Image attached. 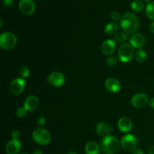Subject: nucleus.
I'll use <instances>...</instances> for the list:
<instances>
[{
	"label": "nucleus",
	"mask_w": 154,
	"mask_h": 154,
	"mask_svg": "<svg viewBox=\"0 0 154 154\" xmlns=\"http://www.w3.org/2000/svg\"><path fill=\"white\" fill-rule=\"evenodd\" d=\"M37 123L39 126H43L46 124V119L44 117H38V119L37 120Z\"/></svg>",
	"instance_id": "obj_29"
},
{
	"label": "nucleus",
	"mask_w": 154,
	"mask_h": 154,
	"mask_svg": "<svg viewBox=\"0 0 154 154\" xmlns=\"http://www.w3.org/2000/svg\"><path fill=\"white\" fill-rule=\"evenodd\" d=\"M146 14L149 19L154 21V1L150 2L146 7Z\"/></svg>",
	"instance_id": "obj_23"
},
{
	"label": "nucleus",
	"mask_w": 154,
	"mask_h": 154,
	"mask_svg": "<svg viewBox=\"0 0 154 154\" xmlns=\"http://www.w3.org/2000/svg\"><path fill=\"white\" fill-rule=\"evenodd\" d=\"M117 126L121 132H124V133H128L132 129L133 124L130 119L126 117H123L119 119L118 122H117Z\"/></svg>",
	"instance_id": "obj_15"
},
{
	"label": "nucleus",
	"mask_w": 154,
	"mask_h": 154,
	"mask_svg": "<svg viewBox=\"0 0 154 154\" xmlns=\"http://www.w3.org/2000/svg\"><path fill=\"white\" fill-rule=\"evenodd\" d=\"M149 101H150V99H149L148 96L146 93H136L132 96V99H131V104L135 108H141L146 106L147 103H149Z\"/></svg>",
	"instance_id": "obj_9"
},
{
	"label": "nucleus",
	"mask_w": 154,
	"mask_h": 154,
	"mask_svg": "<svg viewBox=\"0 0 154 154\" xmlns=\"http://www.w3.org/2000/svg\"><path fill=\"white\" fill-rule=\"evenodd\" d=\"M120 141L117 137L107 135L102 138L99 147L102 151L105 154H114L120 150Z\"/></svg>",
	"instance_id": "obj_2"
},
{
	"label": "nucleus",
	"mask_w": 154,
	"mask_h": 154,
	"mask_svg": "<svg viewBox=\"0 0 154 154\" xmlns=\"http://www.w3.org/2000/svg\"><path fill=\"white\" fill-rule=\"evenodd\" d=\"M110 17H111V20H113L114 21H118V20H121V17L122 16L120 15V14L119 13L118 11H113L111 13V15H110Z\"/></svg>",
	"instance_id": "obj_27"
},
{
	"label": "nucleus",
	"mask_w": 154,
	"mask_h": 154,
	"mask_svg": "<svg viewBox=\"0 0 154 154\" xmlns=\"http://www.w3.org/2000/svg\"><path fill=\"white\" fill-rule=\"evenodd\" d=\"M100 147L93 141H88L85 145L86 154H99Z\"/></svg>",
	"instance_id": "obj_18"
},
{
	"label": "nucleus",
	"mask_w": 154,
	"mask_h": 154,
	"mask_svg": "<svg viewBox=\"0 0 154 154\" xmlns=\"http://www.w3.org/2000/svg\"><path fill=\"white\" fill-rule=\"evenodd\" d=\"M96 133L102 137L107 136V135H111V134L113 132L112 126H110L109 124L104 122L98 123L96 128Z\"/></svg>",
	"instance_id": "obj_17"
},
{
	"label": "nucleus",
	"mask_w": 154,
	"mask_h": 154,
	"mask_svg": "<svg viewBox=\"0 0 154 154\" xmlns=\"http://www.w3.org/2000/svg\"><path fill=\"white\" fill-rule=\"evenodd\" d=\"M117 63H118L117 58L116 57H113V56L108 57L106 60V64L109 67H115L117 65Z\"/></svg>",
	"instance_id": "obj_25"
},
{
	"label": "nucleus",
	"mask_w": 154,
	"mask_h": 154,
	"mask_svg": "<svg viewBox=\"0 0 154 154\" xmlns=\"http://www.w3.org/2000/svg\"><path fill=\"white\" fill-rule=\"evenodd\" d=\"M143 2H144L149 3V2H151V0H143Z\"/></svg>",
	"instance_id": "obj_37"
},
{
	"label": "nucleus",
	"mask_w": 154,
	"mask_h": 154,
	"mask_svg": "<svg viewBox=\"0 0 154 154\" xmlns=\"http://www.w3.org/2000/svg\"><path fill=\"white\" fill-rule=\"evenodd\" d=\"M33 154H43V152L40 149H36L33 151Z\"/></svg>",
	"instance_id": "obj_34"
},
{
	"label": "nucleus",
	"mask_w": 154,
	"mask_h": 154,
	"mask_svg": "<svg viewBox=\"0 0 154 154\" xmlns=\"http://www.w3.org/2000/svg\"><path fill=\"white\" fill-rule=\"evenodd\" d=\"M22 144L19 140L11 139L5 146V152L7 154H17L20 151Z\"/></svg>",
	"instance_id": "obj_13"
},
{
	"label": "nucleus",
	"mask_w": 154,
	"mask_h": 154,
	"mask_svg": "<svg viewBox=\"0 0 154 154\" xmlns=\"http://www.w3.org/2000/svg\"><path fill=\"white\" fill-rule=\"evenodd\" d=\"M26 81L22 78H17L14 79L9 85L10 92L14 96H18L21 94L25 90Z\"/></svg>",
	"instance_id": "obj_7"
},
{
	"label": "nucleus",
	"mask_w": 154,
	"mask_h": 154,
	"mask_svg": "<svg viewBox=\"0 0 154 154\" xmlns=\"http://www.w3.org/2000/svg\"><path fill=\"white\" fill-rule=\"evenodd\" d=\"M119 31V25L115 22H111L107 24L105 27V32L108 35H115Z\"/></svg>",
	"instance_id": "obj_19"
},
{
	"label": "nucleus",
	"mask_w": 154,
	"mask_h": 154,
	"mask_svg": "<svg viewBox=\"0 0 154 154\" xmlns=\"http://www.w3.org/2000/svg\"><path fill=\"white\" fill-rule=\"evenodd\" d=\"M134 48L130 44H123L119 48L118 57L122 63H129L134 57Z\"/></svg>",
	"instance_id": "obj_5"
},
{
	"label": "nucleus",
	"mask_w": 154,
	"mask_h": 154,
	"mask_svg": "<svg viewBox=\"0 0 154 154\" xmlns=\"http://www.w3.org/2000/svg\"><path fill=\"white\" fill-rule=\"evenodd\" d=\"M105 87L109 92L113 93H118L121 90V83L114 78H110L105 81Z\"/></svg>",
	"instance_id": "obj_14"
},
{
	"label": "nucleus",
	"mask_w": 154,
	"mask_h": 154,
	"mask_svg": "<svg viewBox=\"0 0 154 154\" xmlns=\"http://www.w3.org/2000/svg\"><path fill=\"white\" fill-rule=\"evenodd\" d=\"M32 138L35 142L40 145H47L51 142V136L48 130L39 127L32 132Z\"/></svg>",
	"instance_id": "obj_4"
},
{
	"label": "nucleus",
	"mask_w": 154,
	"mask_h": 154,
	"mask_svg": "<svg viewBox=\"0 0 154 154\" xmlns=\"http://www.w3.org/2000/svg\"><path fill=\"white\" fill-rule=\"evenodd\" d=\"M149 154H154V145L152 146L149 150Z\"/></svg>",
	"instance_id": "obj_35"
},
{
	"label": "nucleus",
	"mask_w": 154,
	"mask_h": 154,
	"mask_svg": "<svg viewBox=\"0 0 154 154\" xmlns=\"http://www.w3.org/2000/svg\"><path fill=\"white\" fill-rule=\"evenodd\" d=\"M146 43V38L141 33H135L129 38V44L136 49H141Z\"/></svg>",
	"instance_id": "obj_11"
},
{
	"label": "nucleus",
	"mask_w": 154,
	"mask_h": 154,
	"mask_svg": "<svg viewBox=\"0 0 154 154\" xmlns=\"http://www.w3.org/2000/svg\"><path fill=\"white\" fill-rule=\"evenodd\" d=\"M147 53H146L145 51H144L143 49H138V51L135 52V60H136L137 62L138 63H144V61L147 59Z\"/></svg>",
	"instance_id": "obj_21"
},
{
	"label": "nucleus",
	"mask_w": 154,
	"mask_h": 154,
	"mask_svg": "<svg viewBox=\"0 0 154 154\" xmlns=\"http://www.w3.org/2000/svg\"><path fill=\"white\" fill-rule=\"evenodd\" d=\"M3 5L6 8H10L14 5V0H3Z\"/></svg>",
	"instance_id": "obj_28"
},
{
	"label": "nucleus",
	"mask_w": 154,
	"mask_h": 154,
	"mask_svg": "<svg viewBox=\"0 0 154 154\" xmlns=\"http://www.w3.org/2000/svg\"><path fill=\"white\" fill-rule=\"evenodd\" d=\"M17 43V38L11 32H5L0 35V47L3 50H11Z\"/></svg>",
	"instance_id": "obj_3"
},
{
	"label": "nucleus",
	"mask_w": 154,
	"mask_h": 154,
	"mask_svg": "<svg viewBox=\"0 0 154 154\" xmlns=\"http://www.w3.org/2000/svg\"><path fill=\"white\" fill-rule=\"evenodd\" d=\"M116 50V42L113 39H107L101 45V51L105 56H111Z\"/></svg>",
	"instance_id": "obj_12"
},
{
	"label": "nucleus",
	"mask_w": 154,
	"mask_h": 154,
	"mask_svg": "<svg viewBox=\"0 0 154 154\" xmlns=\"http://www.w3.org/2000/svg\"><path fill=\"white\" fill-rule=\"evenodd\" d=\"M27 111L23 108V107H20L16 111V116L19 118H23L26 115Z\"/></svg>",
	"instance_id": "obj_26"
},
{
	"label": "nucleus",
	"mask_w": 154,
	"mask_h": 154,
	"mask_svg": "<svg viewBox=\"0 0 154 154\" xmlns=\"http://www.w3.org/2000/svg\"><path fill=\"white\" fill-rule=\"evenodd\" d=\"M67 154H78V153L75 151H70V152H69Z\"/></svg>",
	"instance_id": "obj_36"
},
{
	"label": "nucleus",
	"mask_w": 154,
	"mask_h": 154,
	"mask_svg": "<svg viewBox=\"0 0 154 154\" xmlns=\"http://www.w3.org/2000/svg\"><path fill=\"white\" fill-rule=\"evenodd\" d=\"M122 147L127 152H132L136 149L138 140L136 137L132 134H126L120 140Z\"/></svg>",
	"instance_id": "obj_6"
},
{
	"label": "nucleus",
	"mask_w": 154,
	"mask_h": 154,
	"mask_svg": "<svg viewBox=\"0 0 154 154\" xmlns=\"http://www.w3.org/2000/svg\"><path fill=\"white\" fill-rule=\"evenodd\" d=\"M20 154H28V153H20Z\"/></svg>",
	"instance_id": "obj_39"
},
{
	"label": "nucleus",
	"mask_w": 154,
	"mask_h": 154,
	"mask_svg": "<svg viewBox=\"0 0 154 154\" xmlns=\"http://www.w3.org/2000/svg\"><path fill=\"white\" fill-rule=\"evenodd\" d=\"M0 22H1V25H0V28H2V19H0Z\"/></svg>",
	"instance_id": "obj_38"
},
{
	"label": "nucleus",
	"mask_w": 154,
	"mask_h": 154,
	"mask_svg": "<svg viewBox=\"0 0 154 154\" xmlns=\"http://www.w3.org/2000/svg\"><path fill=\"white\" fill-rule=\"evenodd\" d=\"M120 26L126 34L133 35L136 33L139 28V20L135 14L127 12L122 16Z\"/></svg>",
	"instance_id": "obj_1"
},
{
	"label": "nucleus",
	"mask_w": 154,
	"mask_h": 154,
	"mask_svg": "<svg viewBox=\"0 0 154 154\" xmlns=\"http://www.w3.org/2000/svg\"><path fill=\"white\" fill-rule=\"evenodd\" d=\"M150 32H151L153 34H154V21H153V22L150 23Z\"/></svg>",
	"instance_id": "obj_33"
},
{
	"label": "nucleus",
	"mask_w": 154,
	"mask_h": 154,
	"mask_svg": "<svg viewBox=\"0 0 154 154\" xmlns=\"http://www.w3.org/2000/svg\"><path fill=\"white\" fill-rule=\"evenodd\" d=\"M149 105H150V108L154 109V97L150 99V101H149Z\"/></svg>",
	"instance_id": "obj_32"
},
{
	"label": "nucleus",
	"mask_w": 154,
	"mask_h": 154,
	"mask_svg": "<svg viewBox=\"0 0 154 154\" xmlns=\"http://www.w3.org/2000/svg\"><path fill=\"white\" fill-rule=\"evenodd\" d=\"M133 154H144V153L141 149H135L133 151Z\"/></svg>",
	"instance_id": "obj_31"
},
{
	"label": "nucleus",
	"mask_w": 154,
	"mask_h": 154,
	"mask_svg": "<svg viewBox=\"0 0 154 154\" xmlns=\"http://www.w3.org/2000/svg\"><path fill=\"white\" fill-rule=\"evenodd\" d=\"M48 81L51 86L55 87H60L64 85L66 78L63 73L60 72H51L48 77Z\"/></svg>",
	"instance_id": "obj_8"
},
{
	"label": "nucleus",
	"mask_w": 154,
	"mask_h": 154,
	"mask_svg": "<svg viewBox=\"0 0 154 154\" xmlns=\"http://www.w3.org/2000/svg\"><path fill=\"white\" fill-rule=\"evenodd\" d=\"M128 34H126L124 32H118L114 36V40L117 43H123L126 42L129 38H128Z\"/></svg>",
	"instance_id": "obj_22"
},
{
	"label": "nucleus",
	"mask_w": 154,
	"mask_h": 154,
	"mask_svg": "<svg viewBox=\"0 0 154 154\" xmlns=\"http://www.w3.org/2000/svg\"><path fill=\"white\" fill-rule=\"evenodd\" d=\"M20 136V133L18 130H14L11 132V137L12 139H19Z\"/></svg>",
	"instance_id": "obj_30"
},
{
	"label": "nucleus",
	"mask_w": 154,
	"mask_h": 154,
	"mask_svg": "<svg viewBox=\"0 0 154 154\" xmlns=\"http://www.w3.org/2000/svg\"><path fill=\"white\" fill-rule=\"evenodd\" d=\"M18 7L20 11L26 15L32 14L35 10V5L32 0H20Z\"/></svg>",
	"instance_id": "obj_10"
},
{
	"label": "nucleus",
	"mask_w": 154,
	"mask_h": 154,
	"mask_svg": "<svg viewBox=\"0 0 154 154\" xmlns=\"http://www.w3.org/2000/svg\"><path fill=\"white\" fill-rule=\"evenodd\" d=\"M19 74L20 76L22 78H23V79L29 78V76L30 75L29 69V67H27L26 66H22L20 68Z\"/></svg>",
	"instance_id": "obj_24"
},
{
	"label": "nucleus",
	"mask_w": 154,
	"mask_h": 154,
	"mask_svg": "<svg viewBox=\"0 0 154 154\" xmlns=\"http://www.w3.org/2000/svg\"><path fill=\"white\" fill-rule=\"evenodd\" d=\"M38 99L35 96H29L23 102V108L27 111H32L38 106Z\"/></svg>",
	"instance_id": "obj_16"
},
{
	"label": "nucleus",
	"mask_w": 154,
	"mask_h": 154,
	"mask_svg": "<svg viewBox=\"0 0 154 154\" xmlns=\"http://www.w3.org/2000/svg\"><path fill=\"white\" fill-rule=\"evenodd\" d=\"M131 8L135 12H141L144 9V3L141 0H134L131 2Z\"/></svg>",
	"instance_id": "obj_20"
}]
</instances>
